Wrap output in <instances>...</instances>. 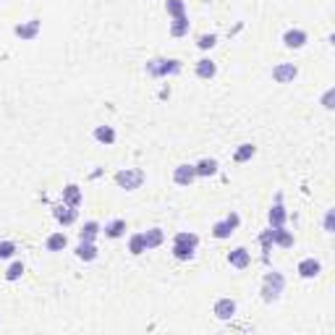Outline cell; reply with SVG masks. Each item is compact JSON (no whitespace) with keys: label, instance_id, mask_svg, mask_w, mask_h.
<instances>
[{"label":"cell","instance_id":"cell-1","mask_svg":"<svg viewBox=\"0 0 335 335\" xmlns=\"http://www.w3.org/2000/svg\"><path fill=\"white\" fill-rule=\"evenodd\" d=\"M142 181H144V173H142L139 168H126V170H118V173H115V183H118L121 189H126V191L139 189Z\"/></svg>","mask_w":335,"mask_h":335},{"label":"cell","instance_id":"cell-2","mask_svg":"<svg viewBox=\"0 0 335 335\" xmlns=\"http://www.w3.org/2000/svg\"><path fill=\"white\" fill-rule=\"evenodd\" d=\"M283 291V275L280 272H267V278H264V285H262V298L264 301H272V298H278Z\"/></svg>","mask_w":335,"mask_h":335},{"label":"cell","instance_id":"cell-3","mask_svg":"<svg viewBox=\"0 0 335 335\" xmlns=\"http://www.w3.org/2000/svg\"><path fill=\"white\" fill-rule=\"evenodd\" d=\"M296 74H298V68H296L293 63H280V66H275V68H272V79H275L278 84H288V82H293Z\"/></svg>","mask_w":335,"mask_h":335},{"label":"cell","instance_id":"cell-4","mask_svg":"<svg viewBox=\"0 0 335 335\" xmlns=\"http://www.w3.org/2000/svg\"><path fill=\"white\" fill-rule=\"evenodd\" d=\"M53 215H55L58 223L71 225V223L76 220V207H71V204H55V207H53Z\"/></svg>","mask_w":335,"mask_h":335},{"label":"cell","instance_id":"cell-5","mask_svg":"<svg viewBox=\"0 0 335 335\" xmlns=\"http://www.w3.org/2000/svg\"><path fill=\"white\" fill-rule=\"evenodd\" d=\"M147 68H149V74H155V76H165V74H176L181 66H178V61H152Z\"/></svg>","mask_w":335,"mask_h":335},{"label":"cell","instance_id":"cell-6","mask_svg":"<svg viewBox=\"0 0 335 335\" xmlns=\"http://www.w3.org/2000/svg\"><path fill=\"white\" fill-rule=\"evenodd\" d=\"M173 178H176L178 186H189V183L196 178V170H194V165H178L176 173H173Z\"/></svg>","mask_w":335,"mask_h":335},{"label":"cell","instance_id":"cell-7","mask_svg":"<svg viewBox=\"0 0 335 335\" xmlns=\"http://www.w3.org/2000/svg\"><path fill=\"white\" fill-rule=\"evenodd\" d=\"M215 314L220 319H230L236 314V301H233V298H220V301L215 304Z\"/></svg>","mask_w":335,"mask_h":335},{"label":"cell","instance_id":"cell-8","mask_svg":"<svg viewBox=\"0 0 335 335\" xmlns=\"http://www.w3.org/2000/svg\"><path fill=\"white\" fill-rule=\"evenodd\" d=\"M37 32H40V21L37 19H32V21H27V24L16 27V34L21 40H34V37H37Z\"/></svg>","mask_w":335,"mask_h":335},{"label":"cell","instance_id":"cell-9","mask_svg":"<svg viewBox=\"0 0 335 335\" xmlns=\"http://www.w3.org/2000/svg\"><path fill=\"white\" fill-rule=\"evenodd\" d=\"M249 259H251V257H249L246 249H233V251L228 254V262L233 264V267H238V270H244L246 264H249Z\"/></svg>","mask_w":335,"mask_h":335},{"label":"cell","instance_id":"cell-10","mask_svg":"<svg viewBox=\"0 0 335 335\" xmlns=\"http://www.w3.org/2000/svg\"><path fill=\"white\" fill-rule=\"evenodd\" d=\"M283 42H285V48H301V45L306 42V34L301 29H291V32H285Z\"/></svg>","mask_w":335,"mask_h":335},{"label":"cell","instance_id":"cell-11","mask_svg":"<svg viewBox=\"0 0 335 335\" xmlns=\"http://www.w3.org/2000/svg\"><path fill=\"white\" fill-rule=\"evenodd\" d=\"M76 257H79V259H84V262H92V259L97 257L95 244H92V241H82V244L76 246Z\"/></svg>","mask_w":335,"mask_h":335},{"label":"cell","instance_id":"cell-12","mask_svg":"<svg viewBox=\"0 0 335 335\" xmlns=\"http://www.w3.org/2000/svg\"><path fill=\"white\" fill-rule=\"evenodd\" d=\"M63 199H66V204H71V207L82 204V191H79L76 183H68V186L63 189Z\"/></svg>","mask_w":335,"mask_h":335},{"label":"cell","instance_id":"cell-13","mask_svg":"<svg viewBox=\"0 0 335 335\" xmlns=\"http://www.w3.org/2000/svg\"><path fill=\"white\" fill-rule=\"evenodd\" d=\"M298 275H301V278H314V275H319V262L317 259H304L298 264Z\"/></svg>","mask_w":335,"mask_h":335},{"label":"cell","instance_id":"cell-14","mask_svg":"<svg viewBox=\"0 0 335 335\" xmlns=\"http://www.w3.org/2000/svg\"><path fill=\"white\" fill-rule=\"evenodd\" d=\"M272 230V241L275 244H280V246H293V236L288 233V230H283V228H270Z\"/></svg>","mask_w":335,"mask_h":335},{"label":"cell","instance_id":"cell-15","mask_svg":"<svg viewBox=\"0 0 335 335\" xmlns=\"http://www.w3.org/2000/svg\"><path fill=\"white\" fill-rule=\"evenodd\" d=\"M160 244H163V230H160V228L147 230V233H144V246H147V249H155V246H160Z\"/></svg>","mask_w":335,"mask_h":335},{"label":"cell","instance_id":"cell-16","mask_svg":"<svg viewBox=\"0 0 335 335\" xmlns=\"http://www.w3.org/2000/svg\"><path fill=\"white\" fill-rule=\"evenodd\" d=\"M95 139L102 142V144H113L115 142V131L110 129V126H97V129H95Z\"/></svg>","mask_w":335,"mask_h":335},{"label":"cell","instance_id":"cell-17","mask_svg":"<svg viewBox=\"0 0 335 335\" xmlns=\"http://www.w3.org/2000/svg\"><path fill=\"white\" fill-rule=\"evenodd\" d=\"M270 223H272V228H283V223H285V210H283L280 199H278V204L270 210Z\"/></svg>","mask_w":335,"mask_h":335},{"label":"cell","instance_id":"cell-18","mask_svg":"<svg viewBox=\"0 0 335 335\" xmlns=\"http://www.w3.org/2000/svg\"><path fill=\"white\" fill-rule=\"evenodd\" d=\"M215 71H217V68H215L212 61H199V63H196V76H199V79H212Z\"/></svg>","mask_w":335,"mask_h":335},{"label":"cell","instance_id":"cell-19","mask_svg":"<svg viewBox=\"0 0 335 335\" xmlns=\"http://www.w3.org/2000/svg\"><path fill=\"white\" fill-rule=\"evenodd\" d=\"M186 32H189V19H186V16L173 19V27H170V34H173V37H183Z\"/></svg>","mask_w":335,"mask_h":335},{"label":"cell","instance_id":"cell-20","mask_svg":"<svg viewBox=\"0 0 335 335\" xmlns=\"http://www.w3.org/2000/svg\"><path fill=\"white\" fill-rule=\"evenodd\" d=\"M173 254H176V259H191L194 257V246L191 244H183V241H176Z\"/></svg>","mask_w":335,"mask_h":335},{"label":"cell","instance_id":"cell-21","mask_svg":"<svg viewBox=\"0 0 335 335\" xmlns=\"http://www.w3.org/2000/svg\"><path fill=\"white\" fill-rule=\"evenodd\" d=\"M194 170H196V176H215V173H217V163H215V160H202L199 165H194Z\"/></svg>","mask_w":335,"mask_h":335},{"label":"cell","instance_id":"cell-22","mask_svg":"<svg viewBox=\"0 0 335 335\" xmlns=\"http://www.w3.org/2000/svg\"><path fill=\"white\" fill-rule=\"evenodd\" d=\"M66 244H68V241H66L63 233H53V236L48 238V249H50V251H61V249H66Z\"/></svg>","mask_w":335,"mask_h":335},{"label":"cell","instance_id":"cell-23","mask_svg":"<svg viewBox=\"0 0 335 335\" xmlns=\"http://www.w3.org/2000/svg\"><path fill=\"white\" fill-rule=\"evenodd\" d=\"M123 230H126V223H123V220H113L110 225H105V233H108L110 238H121Z\"/></svg>","mask_w":335,"mask_h":335},{"label":"cell","instance_id":"cell-24","mask_svg":"<svg viewBox=\"0 0 335 335\" xmlns=\"http://www.w3.org/2000/svg\"><path fill=\"white\" fill-rule=\"evenodd\" d=\"M254 155V147L251 144H241L238 149H236V155H233V160L236 163H246V160Z\"/></svg>","mask_w":335,"mask_h":335},{"label":"cell","instance_id":"cell-25","mask_svg":"<svg viewBox=\"0 0 335 335\" xmlns=\"http://www.w3.org/2000/svg\"><path fill=\"white\" fill-rule=\"evenodd\" d=\"M97 230H100V225H97L95 220H92V223H87V225L82 228V233H79V238H82V241H92V238L97 236Z\"/></svg>","mask_w":335,"mask_h":335},{"label":"cell","instance_id":"cell-26","mask_svg":"<svg viewBox=\"0 0 335 335\" xmlns=\"http://www.w3.org/2000/svg\"><path fill=\"white\" fill-rule=\"evenodd\" d=\"M21 275H24V264H21V262H14V264L6 270V280H19Z\"/></svg>","mask_w":335,"mask_h":335},{"label":"cell","instance_id":"cell-27","mask_svg":"<svg viewBox=\"0 0 335 335\" xmlns=\"http://www.w3.org/2000/svg\"><path fill=\"white\" fill-rule=\"evenodd\" d=\"M212 233H215V238H228L230 233H233V228H230L228 223H215L212 225Z\"/></svg>","mask_w":335,"mask_h":335},{"label":"cell","instance_id":"cell-28","mask_svg":"<svg viewBox=\"0 0 335 335\" xmlns=\"http://www.w3.org/2000/svg\"><path fill=\"white\" fill-rule=\"evenodd\" d=\"M129 249H131V254H142V251H147V246H144V236H142V233H139V236H131Z\"/></svg>","mask_w":335,"mask_h":335},{"label":"cell","instance_id":"cell-29","mask_svg":"<svg viewBox=\"0 0 335 335\" xmlns=\"http://www.w3.org/2000/svg\"><path fill=\"white\" fill-rule=\"evenodd\" d=\"M259 241H262V257L267 259L270 257V244H272V230H264V233L259 236Z\"/></svg>","mask_w":335,"mask_h":335},{"label":"cell","instance_id":"cell-30","mask_svg":"<svg viewBox=\"0 0 335 335\" xmlns=\"http://www.w3.org/2000/svg\"><path fill=\"white\" fill-rule=\"evenodd\" d=\"M168 14H170L173 19L183 16V0H168Z\"/></svg>","mask_w":335,"mask_h":335},{"label":"cell","instance_id":"cell-31","mask_svg":"<svg viewBox=\"0 0 335 335\" xmlns=\"http://www.w3.org/2000/svg\"><path fill=\"white\" fill-rule=\"evenodd\" d=\"M14 251H16L14 241H3V244H0V259H8V257H14Z\"/></svg>","mask_w":335,"mask_h":335},{"label":"cell","instance_id":"cell-32","mask_svg":"<svg viewBox=\"0 0 335 335\" xmlns=\"http://www.w3.org/2000/svg\"><path fill=\"white\" fill-rule=\"evenodd\" d=\"M215 42H217V40H215V34H202V37H199V42H196V45H199L202 50H210Z\"/></svg>","mask_w":335,"mask_h":335},{"label":"cell","instance_id":"cell-33","mask_svg":"<svg viewBox=\"0 0 335 335\" xmlns=\"http://www.w3.org/2000/svg\"><path fill=\"white\" fill-rule=\"evenodd\" d=\"M176 241H183V244H191L194 249H196V244H199V238H196L194 233H178V236H176Z\"/></svg>","mask_w":335,"mask_h":335},{"label":"cell","instance_id":"cell-34","mask_svg":"<svg viewBox=\"0 0 335 335\" xmlns=\"http://www.w3.org/2000/svg\"><path fill=\"white\" fill-rule=\"evenodd\" d=\"M225 223H228L230 228H233V230H236V228H238V215H236V212H230V215L225 217Z\"/></svg>","mask_w":335,"mask_h":335},{"label":"cell","instance_id":"cell-35","mask_svg":"<svg viewBox=\"0 0 335 335\" xmlns=\"http://www.w3.org/2000/svg\"><path fill=\"white\" fill-rule=\"evenodd\" d=\"M332 217H335V212L330 210V212H327V217H325V230H327V233H332Z\"/></svg>","mask_w":335,"mask_h":335},{"label":"cell","instance_id":"cell-36","mask_svg":"<svg viewBox=\"0 0 335 335\" xmlns=\"http://www.w3.org/2000/svg\"><path fill=\"white\" fill-rule=\"evenodd\" d=\"M322 105H325V108H332V89L327 92L325 97H322Z\"/></svg>","mask_w":335,"mask_h":335}]
</instances>
